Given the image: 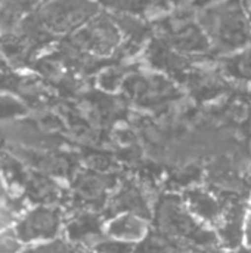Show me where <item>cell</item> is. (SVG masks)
<instances>
[{"mask_svg":"<svg viewBox=\"0 0 251 253\" xmlns=\"http://www.w3.org/2000/svg\"><path fill=\"white\" fill-rule=\"evenodd\" d=\"M201 28L220 50L235 52L251 44V22L243 0H225L201 15Z\"/></svg>","mask_w":251,"mask_h":253,"instance_id":"obj_1","label":"cell"},{"mask_svg":"<svg viewBox=\"0 0 251 253\" xmlns=\"http://www.w3.org/2000/svg\"><path fill=\"white\" fill-rule=\"evenodd\" d=\"M99 12L92 0H44L33 15L52 34H71Z\"/></svg>","mask_w":251,"mask_h":253,"instance_id":"obj_2","label":"cell"},{"mask_svg":"<svg viewBox=\"0 0 251 253\" xmlns=\"http://www.w3.org/2000/svg\"><path fill=\"white\" fill-rule=\"evenodd\" d=\"M70 47L80 53L108 55L121 40L118 25L107 13H96L84 25L70 34L67 39Z\"/></svg>","mask_w":251,"mask_h":253,"instance_id":"obj_3","label":"cell"},{"mask_svg":"<svg viewBox=\"0 0 251 253\" xmlns=\"http://www.w3.org/2000/svg\"><path fill=\"white\" fill-rule=\"evenodd\" d=\"M62 225V215L58 208L37 205L15 222V234L21 243L53 240Z\"/></svg>","mask_w":251,"mask_h":253,"instance_id":"obj_4","label":"cell"},{"mask_svg":"<svg viewBox=\"0 0 251 253\" xmlns=\"http://www.w3.org/2000/svg\"><path fill=\"white\" fill-rule=\"evenodd\" d=\"M28 173L30 169H25V163H22L16 156L3 148V145L0 144V175L6 185L9 197L25 199Z\"/></svg>","mask_w":251,"mask_h":253,"instance_id":"obj_5","label":"cell"},{"mask_svg":"<svg viewBox=\"0 0 251 253\" xmlns=\"http://www.w3.org/2000/svg\"><path fill=\"white\" fill-rule=\"evenodd\" d=\"M25 199L33 205H52L59 199V188L46 176V173L30 169L25 185Z\"/></svg>","mask_w":251,"mask_h":253,"instance_id":"obj_6","label":"cell"},{"mask_svg":"<svg viewBox=\"0 0 251 253\" xmlns=\"http://www.w3.org/2000/svg\"><path fill=\"white\" fill-rule=\"evenodd\" d=\"M108 233L123 243L139 242L146 234V224L132 212L112 219L108 225Z\"/></svg>","mask_w":251,"mask_h":253,"instance_id":"obj_7","label":"cell"},{"mask_svg":"<svg viewBox=\"0 0 251 253\" xmlns=\"http://www.w3.org/2000/svg\"><path fill=\"white\" fill-rule=\"evenodd\" d=\"M99 3L112 12L132 16L142 15L151 6L152 0H99Z\"/></svg>","mask_w":251,"mask_h":253,"instance_id":"obj_8","label":"cell"},{"mask_svg":"<svg viewBox=\"0 0 251 253\" xmlns=\"http://www.w3.org/2000/svg\"><path fill=\"white\" fill-rule=\"evenodd\" d=\"M28 113V107L24 101H19L9 95H0V122H10L22 117Z\"/></svg>","mask_w":251,"mask_h":253,"instance_id":"obj_9","label":"cell"},{"mask_svg":"<svg viewBox=\"0 0 251 253\" xmlns=\"http://www.w3.org/2000/svg\"><path fill=\"white\" fill-rule=\"evenodd\" d=\"M19 212L12 208L7 202L0 203V233L10 228L18 219H19Z\"/></svg>","mask_w":251,"mask_h":253,"instance_id":"obj_10","label":"cell"},{"mask_svg":"<svg viewBox=\"0 0 251 253\" xmlns=\"http://www.w3.org/2000/svg\"><path fill=\"white\" fill-rule=\"evenodd\" d=\"M21 249V242L15 234V230H4L0 233V252H15Z\"/></svg>","mask_w":251,"mask_h":253,"instance_id":"obj_11","label":"cell"},{"mask_svg":"<svg viewBox=\"0 0 251 253\" xmlns=\"http://www.w3.org/2000/svg\"><path fill=\"white\" fill-rule=\"evenodd\" d=\"M235 64H238V71L241 76L244 77H251V50H249L247 53L241 55V56H237Z\"/></svg>","mask_w":251,"mask_h":253,"instance_id":"obj_12","label":"cell"},{"mask_svg":"<svg viewBox=\"0 0 251 253\" xmlns=\"http://www.w3.org/2000/svg\"><path fill=\"white\" fill-rule=\"evenodd\" d=\"M33 251H40V252H62V251H68L71 249L68 245H65L64 242L61 240H49L47 245H40V246H36V248H31Z\"/></svg>","mask_w":251,"mask_h":253,"instance_id":"obj_13","label":"cell"},{"mask_svg":"<svg viewBox=\"0 0 251 253\" xmlns=\"http://www.w3.org/2000/svg\"><path fill=\"white\" fill-rule=\"evenodd\" d=\"M6 199H7V191H6V187L3 185V179L0 175V203H4Z\"/></svg>","mask_w":251,"mask_h":253,"instance_id":"obj_14","label":"cell"},{"mask_svg":"<svg viewBox=\"0 0 251 253\" xmlns=\"http://www.w3.org/2000/svg\"><path fill=\"white\" fill-rule=\"evenodd\" d=\"M249 18H250V22H251V7L249 9Z\"/></svg>","mask_w":251,"mask_h":253,"instance_id":"obj_15","label":"cell"},{"mask_svg":"<svg viewBox=\"0 0 251 253\" xmlns=\"http://www.w3.org/2000/svg\"><path fill=\"white\" fill-rule=\"evenodd\" d=\"M1 1H3V0H0V3H1Z\"/></svg>","mask_w":251,"mask_h":253,"instance_id":"obj_16","label":"cell"},{"mask_svg":"<svg viewBox=\"0 0 251 253\" xmlns=\"http://www.w3.org/2000/svg\"><path fill=\"white\" fill-rule=\"evenodd\" d=\"M250 208H251V205H250Z\"/></svg>","mask_w":251,"mask_h":253,"instance_id":"obj_17","label":"cell"}]
</instances>
